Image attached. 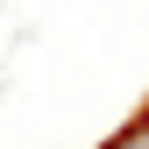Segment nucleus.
Returning <instances> with one entry per match:
<instances>
[{"label": "nucleus", "mask_w": 149, "mask_h": 149, "mask_svg": "<svg viewBox=\"0 0 149 149\" xmlns=\"http://www.w3.org/2000/svg\"><path fill=\"white\" fill-rule=\"evenodd\" d=\"M100 149H149V114H135V121L121 128V135H107Z\"/></svg>", "instance_id": "1"}]
</instances>
